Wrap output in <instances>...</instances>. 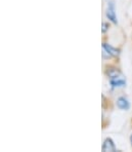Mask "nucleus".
Listing matches in <instances>:
<instances>
[{
    "label": "nucleus",
    "mask_w": 132,
    "mask_h": 152,
    "mask_svg": "<svg viewBox=\"0 0 132 152\" xmlns=\"http://www.w3.org/2000/svg\"><path fill=\"white\" fill-rule=\"evenodd\" d=\"M102 151L104 152H115L116 151V147L114 144V141L111 138H107L104 141V144H102Z\"/></svg>",
    "instance_id": "obj_1"
},
{
    "label": "nucleus",
    "mask_w": 132,
    "mask_h": 152,
    "mask_svg": "<svg viewBox=\"0 0 132 152\" xmlns=\"http://www.w3.org/2000/svg\"><path fill=\"white\" fill-rule=\"evenodd\" d=\"M106 75L108 76V77H110V79H112V78L118 77V76H120L122 74H121V71L117 68V67L108 66L106 69Z\"/></svg>",
    "instance_id": "obj_2"
},
{
    "label": "nucleus",
    "mask_w": 132,
    "mask_h": 152,
    "mask_svg": "<svg viewBox=\"0 0 132 152\" xmlns=\"http://www.w3.org/2000/svg\"><path fill=\"white\" fill-rule=\"evenodd\" d=\"M110 82H111L113 88H121V86H124L126 84V80L124 79V77L122 75L115 78H112V79H110Z\"/></svg>",
    "instance_id": "obj_3"
},
{
    "label": "nucleus",
    "mask_w": 132,
    "mask_h": 152,
    "mask_svg": "<svg viewBox=\"0 0 132 152\" xmlns=\"http://www.w3.org/2000/svg\"><path fill=\"white\" fill-rule=\"evenodd\" d=\"M107 18L110 20L111 22H113L114 24H118L117 21V17H116V13H115V8H114V4H110V6L107 10Z\"/></svg>",
    "instance_id": "obj_4"
},
{
    "label": "nucleus",
    "mask_w": 132,
    "mask_h": 152,
    "mask_svg": "<svg viewBox=\"0 0 132 152\" xmlns=\"http://www.w3.org/2000/svg\"><path fill=\"white\" fill-rule=\"evenodd\" d=\"M117 106L119 107L122 110H128L130 105H129V102L126 98L124 97H120L119 99L117 100Z\"/></svg>",
    "instance_id": "obj_5"
},
{
    "label": "nucleus",
    "mask_w": 132,
    "mask_h": 152,
    "mask_svg": "<svg viewBox=\"0 0 132 152\" xmlns=\"http://www.w3.org/2000/svg\"><path fill=\"white\" fill-rule=\"evenodd\" d=\"M102 48L111 53L113 57H118V56H119V50H117V48H115L114 46H112L111 44L104 42V43H102Z\"/></svg>",
    "instance_id": "obj_6"
},
{
    "label": "nucleus",
    "mask_w": 132,
    "mask_h": 152,
    "mask_svg": "<svg viewBox=\"0 0 132 152\" xmlns=\"http://www.w3.org/2000/svg\"><path fill=\"white\" fill-rule=\"evenodd\" d=\"M112 57H113V56H112L111 53H108L106 50L102 48V58H104V59H111Z\"/></svg>",
    "instance_id": "obj_7"
},
{
    "label": "nucleus",
    "mask_w": 132,
    "mask_h": 152,
    "mask_svg": "<svg viewBox=\"0 0 132 152\" xmlns=\"http://www.w3.org/2000/svg\"><path fill=\"white\" fill-rule=\"evenodd\" d=\"M109 29H110V25H109L108 23H104H104H102V33H106L107 31L109 30Z\"/></svg>",
    "instance_id": "obj_8"
},
{
    "label": "nucleus",
    "mask_w": 132,
    "mask_h": 152,
    "mask_svg": "<svg viewBox=\"0 0 132 152\" xmlns=\"http://www.w3.org/2000/svg\"><path fill=\"white\" fill-rule=\"evenodd\" d=\"M130 141H131V144H132V135H131V137H130Z\"/></svg>",
    "instance_id": "obj_9"
}]
</instances>
